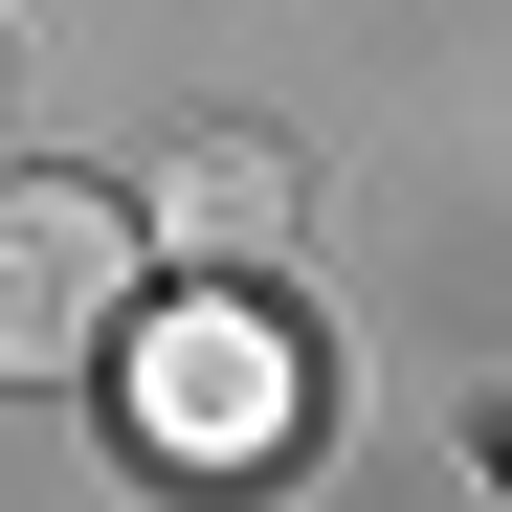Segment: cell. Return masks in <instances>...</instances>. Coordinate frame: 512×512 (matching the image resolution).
Returning a JSON list of instances; mask_svg holds the SVG:
<instances>
[{
    "label": "cell",
    "instance_id": "cell-3",
    "mask_svg": "<svg viewBox=\"0 0 512 512\" xmlns=\"http://www.w3.org/2000/svg\"><path fill=\"white\" fill-rule=\"evenodd\" d=\"M290 223H312V179H290V134H179V156L134 179V245H179L201 290H245V268H268Z\"/></svg>",
    "mask_w": 512,
    "mask_h": 512
},
{
    "label": "cell",
    "instance_id": "cell-1",
    "mask_svg": "<svg viewBox=\"0 0 512 512\" xmlns=\"http://www.w3.org/2000/svg\"><path fill=\"white\" fill-rule=\"evenodd\" d=\"M312 446V357H290V312H245L179 268V312L134 334V468L156 490H268Z\"/></svg>",
    "mask_w": 512,
    "mask_h": 512
},
{
    "label": "cell",
    "instance_id": "cell-2",
    "mask_svg": "<svg viewBox=\"0 0 512 512\" xmlns=\"http://www.w3.org/2000/svg\"><path fill=\"white\" fill-rule=\"evenodd\" d=\"M134 201L90 179H0V379H90L112 357V312H134Z\"/></svg>",
    "mask_w": 512,
    "mask_h": 512
}]
</instances>
